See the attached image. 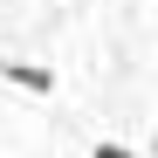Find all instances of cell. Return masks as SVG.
Returning <instances> with one entry per match:
<instances>
[{
	"label": "cell",
	"mask_w": 158,
	"mask_h": 158,
	"mask_svg": "<svg viewBox=\"0 0 158 158\" xmlns=\"http://www.w3.org/2000/svg\"><path fill=\"white\" fill-rule=\"evenodd\" d=\"M151 151H158V131H151Z\"/></svg>",
	"instance_id": "obj_3"
},
{
	"label": "cell",
	"mask_w": 158,
	"mask_h": 158,
	"mask_svg": "<svg viewBox=\"0 0 158 158\" xmlns=\"http://www.w3.org/2000/svg\"><path fill=\"white\" fill-rule=\"evenodd\" d=\"M89 158H138V151H131V144H117V138H103V144H96Z\"/></svg>",
	"instance_id": "obj_2"
},
{
	"label": "cell",
	"mask_w": 158,
	"mask_h": 158,
	"mask_svg": "<svg viewBox=\"0 0 158 158\" xmlns=\"http://www.w3.org/2000/svg\"><path fill=\"white\" fill-rule=\"evenodd\" d=\"M0 76H7L14 89H28V96H48V89H55V76H48L41 62H0Z\"/></svg>",
	"instance_id": "obj_1"
}]
</instances>
